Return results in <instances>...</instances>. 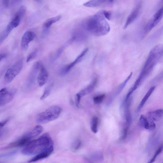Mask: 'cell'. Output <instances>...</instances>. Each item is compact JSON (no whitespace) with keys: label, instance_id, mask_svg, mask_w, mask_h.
I'll use <instances>...</instances> for the list:
<instances>
[{"label":"cell","instance_id":"83f0119b","mask_svg":"<svg viewBox=\"0 0 163 163\" xmlns=\"http://www.w3.org/2000/svg\"><path fill=\"white\" fill-rule=\"evenodd\" d=\"M105 96V94L98 95L94 98V101L96 104H100L102 103L104 99Z\"/></svg>","mask_w":163,"mask_h":163},{"label":"cell","instance_id":"7c38bea8","mask_svg":"<svg viewBox=\"0 0 163 163\" xmlns=\"http://www.w3.org/2000/svg\"><path fill=\"white\" fill-rule=\"evenodd\" d=\"M42 64L40 62L35 63L32 66L28 80V86H32L35 81L36 77L38 76L39 70Z\"/></svg>","mask_w":163,"mask_h":163},{"label":"cell","instance_id":"d6986e66","mask_svg":"<svg viewBox=\"0 0 163 163\" xmlns=\"http://www.w3.org/2000/svg\"><path fill=\"white\" fill-rule=\"evenodd\" d=\"M43 128L41 125H36L31 131L26 134V136L31 139L32 138L36 137L43 132Z\"/></svg>","mask_w":163,"mask_h":163},{"label":"cell","instance_id":"52a82bcc","mask_svg":"<svg viewBox=\"0 0 163 163\" xmlns=\"http://www.w3.org/2000/svg\"><path fill=\"white\" fill-rule=\"evenodd\" d=\"M163 17V6L149 21L144 29V34L147 35L159 23Z\"/></svg>","mask_w":163,"mask_h":163},{"label":"cell","instance_id":"d6a6232c","mask_svg":"<svg viewBox=\"0 0 163 163\" xmlns=\"http://www.w3.org/2000/svg\"><path fill=\"white\" fill-rule=\"evenodd\" d=\"M9 120V119H8L4 120L2 121V122H1V123H0V125H1V128L3 127L4 126V125H5L8 122Z\"/></svg>","mask_w":163,"mask_h":163},{"label":"cell","instance_id":"d590c367","mask_svg":"<svg viewBox=\"0 0 163 163\" xmlns=\"http://www.w3.org/2000/svg\"><path fill=\"white\" fill-rule=\"evenodd\" d=\"M162 163H163V162Z\"/></svg>","mask_w":163,"mask_h":163},{"label":"cell","instance_id":"9a60e30c","mask_svg":"<svg viewBox=\"0 0 163 163\" xmlns=\"http://www.w3.org/2000/svg\"><path fill=\"white\" fill-rule=\"evenodd\" d=\"M17 27L15 22L12 19L1 35L0 37V43L1 44L7 38L12 30Z\"/></svg>","mask_w":163,"mask_h":163},{"label":"cell","instance_id":"8fae6325","mask_svg":"<svg viewBox=\"0 0 163 163\" xmlns=\"http://www.w3.org/2000/svg\"><path fill=\"white\" fill-rule=\"evenodd\" d=\"M113 1H88L83 4V6L86 7H107L112 6L114 3Z\"/></svg>","mask_w":163,"mask_h":163},{"label":"cell","instance_id":"836d02e7","mask_svg":"<svg viewBox=\"0 0 163 163\" xmlns=\"http://www.w3.org/2000/svg\"><path fill=\"white\" fill-rule=\"evenodd\" d=\"M7 57V55L5 53H1L0 54V61H1V60L4 58H5Z\"/></svg>","mask_w":163,"mask_h":163},{"label":"cell","instance_id":"1f68e13d","mask_svg":"<svg viewBox=\"0 0 163 163\" xmlns=\"http://www.w3.org/2000/svg\"><path fill=\"white\" fill-rule=\"evenodd\" d=\"M81 97L80 94H78H78H77L76 95V103L77 106H78L79 105H80Z\"/></svg>","mask_w":163,"mask_h":163},{"label":"cell","instance_id":"3957f363","mask_svg":"<svg viewBox=\"0 0 163 163\" xmlns=\"http://www.w3.org/2000/svg\"><path fill=\"white\" fill-rule=\"evenodd\" d=\"M163 55V44L156 46L150 51L141 73L145 76L152 70Z\"/></svg>","mask_w":163,"mask_h":163},{"label":"cell","instance_id":"5bb4252c","mask_svg":"<svg viewBox=\"0 0 163 163\" xmlns=\"http://www.w3.org/2000/svg\"><path fill=\"white\" fill-rule=\"evenodd\" d=\"M139 124L140 127L149 130H153L156 128L155 123L149 120L147 116L144 115H142L139 118Z\"/></svg>","mask_w":163,"mask_h":163},{"label":"cell","instance_id":"5b68a950","mask_svg":"<svg viewBox=\"0 0 163 163\" xmlns=\"http://www.w3.org/2000/svg\"><path fill=\"white\" fill-rule=\"evenodd\" d=\"M23 66L22 60L18 61L6 71L4 77V82L9 83L11 82L21 71Z\"/></svg>","mask_w":163,"mask_h":163},{"label":"cell","instance_id":"4316f807","mask_svg":"<svg viewBox=\"0 0 163 163\" xmlns=\"http://www.w3.org/2000/svg\"><path fill=\"white\" fill-rule=\"evenodd\" d=\"M163 150V145L160 146L156 151L153 156L151 160L149 161L147 163H153L154 162L158 156L159 155Z\"/></svg>","mask_w":163,"mask_h":163},{"label":"cell","instance_id":"f1b7e54d","mask_svg":"<svg viewBox=\"0 0 163 163\" xmlns=\"http://www.w3.org/2000/svg\"><path fill=\"white\" fill-rule=\"evenodd\" d=\"M37 50H35L30 54L27 56V58L26 62L27 63H29L32 61L36 57L37 54Z\"/></svg>","mask_w":163,"mask_h":163},{"label":"cell","instance_id":"4fadbf2b","mask_svg":"<svg viewBox=\"0 0 163 163\" xmlns=\"http://www.w3.org/2000/svg\"><path fill=\"white\" fill-rule=\"evenodd\" d=\"M48 77V71L43 65L41 64L37 77V81L39 86L42 87L44 86L47 83Z\"/></svg>","mask_w":163,"mask_h":163},{"label":"cell","instance_id":"ffe728a7","mask_svg":"<svg viewBox=\"0 0 163 163\" xmlns=\"http://www.w3.org/2000/svg\"><path fill=\"white\" fill-rule=\"evenodd\" d=\"M97 82V80L96 79H95L89 85H88L84 89L80 91V92L78 93V94L81 97L89 94L94 89L96 85Z\"/></svg>","mask_w":163,"mask_h":163},{"label":"cell","instance_id":"6da1fadb","mask_svg":"<svg viewBox=\"0 0 163 163\" xmlns=\"http://www.w3.org/2000/svg\"><path fill=\"white\" fill-rule=\"evenodd\" d=\"M82 25L88 34L95 36L105 35L110 30V25L106 20L103 11L98 12L88 18Z\"/></svg>","mask_w":163,"mask_h":163},{"label":"cell","instance_id":"4dcf8cb0","mask_svg":"<svg viewBox=\"0 0 163 163\" xmlns=\"http://www.w3.org/2000/svg\"><path fill=\"white\" fill-rule=\"evenodd\" d=\"M104 15L106 19L110 20L111 18V13L109 11H103Z\"/></svg>","mask_w":163,"mask_h":163},{"label":"cell","instance_id":"d4e9b609","mask_svg":"<svg viewBox=\"0 0 163 163\" xmlns=\"http://www.w3.org/2000/svg\"><path fill=\"white\" fill-rule=\"evenodd\" d=\"M91 158L94 161L99 162L103 161L104 157L103 154L101 152H97L93 153Z\"/></svg>","mask_w":163,"mask_h":163},{"label":"cell","instance_id":"cb8c5ba5","mask_svg":"<svg viewBox=\"0 0 163 163\" xmlns=\"http://www.w3.org/2000/svg\"><path fill=\"white\" fill-rule=\"evenodd\" d=\"M133 73L131 72L130 74V75L128 76V78L125 80L124 82H123L118 87V89L117 90V91H116V95H118L119 94L120 92L122 91V90L124 89V88L125 86V85H126V84L128 82V81L130 79Z\"/></svg>","mask_w":163,"mask_h":163},{"label":"cell","instance_id":"30bf717a","mask_svg":"<svg viewBox=\"0 0 163 163\" xmlns=\"http://www.w3.org/2000/svg\"><path fill=\"white\" fill-rule=\"evenodd\" d=\"M36 35L32 31H27L23 35L21 41V48L23 50H26L28 48L29 45L35 38Z\"/></svg>","mask_w":163,"mask_h":163},{"label":"cell","instance_id":"8992f818","mask_svg":"<svg viewBox=\"0 0 163 163\" xmlns=\"http://www.w3.org/2000/svg\"><path fill=\"white\" fill-rule=\"evenodd\" d=\"M17 92L13 88H4L0 91V105L3 106L11 101Z\"/></svg>","mask_w":163,"mask_h":163},{"label":"cell","instance_id":"7402d4cb","mask_svg":"<svg viewBox=\"0 0 163 163\" xmlns=\"http://www.w3.org/2000/svg\"><path fill=\"white\" fill-rule=\"evenodd\" d=\"M155 89V86H153L151 87L150 90H149L147 92L146 94L144 97L143 99L142 100L140 104H139L138 107V109H141L143 107L144 104H145L148 98L150 97L151 94H152L153 92L154 91Z\"/></svg>","mask_w":163,"mask_h":163},{"label":"cell","instance_id":"ac0fdd59","mask_svg":"<svg viewBox=\"0 0 163 163\" xmlns=\"http://www.w3.org/2000/svg\"><path fill=\"white\" fill-rule=\"evenodd\" d=\"M147 117L152 122L159 120L163 117V109H160L150 112L147 114Z\"/></svg>","mask_w":163,"mask_h":163},{"label":"cell","instance_id":"277c9868","mask_svg":"<svg viewBox=\"0 0 163 163\" xmlns=\"http://www.w3.org/2000/svg\"><path fill=\"white\" fill-rule=\"evenodd\" d=\"M62 111L59 106H51L37 116L36 122L38 124H45L55 120L59 117Z\"/></svg>","mask_w":163,"mask_h":163},{"label":"cell","instance_id":"ba28073f","mask_svg":"<svg viewBox=\"0 0 163 163\" xmlns=\"http://www.w3.org/2000/svg\"><path fill=\"white\" fill-rule=\"evenodd\" d=\"M142 4L139 3L133 9V10L128 16L125 23L124 29H126L132 23L136 20L141 13L142 9Z\"/></svg>","mask_w":163,"mask_h":163},{"label":"cell","instance_id":"484cf974","mask_svg":"<svg viewBox=\"0 0 163 163\" xmlns=\"http://www.w3.org/2000/svg\"><path fill=\"white\" fill-rule=\"evenodd\" d=\"M52 85H51L46 88L43 94L40 98L41 100H44L49 95L52 90Z\"/></svg>","mask_w":163,"mask_h":163},{"label":"cell","instance_id":"e575fe53","mask_svg":"<svg viewBox=\"0 0 163 163\" xmlns=\"http://www.w3.org/2000/svg\"><path fill=\"white\" fill-rule=\"evenodd\" d=\"M2 1L4 6L5 7H7L9 4V1L7 0H4Z\"/></svg>","mask_w":163,"mask_h":163},{"label":"cell","instance_id":"e0dca14e","mask_svg":"<svg viewBox=\"0 0 163 163\" xmlns=\"http://www.w3.org/2000/svg\"><path fill=\"white\" fill-rule=\"evenodd\" d=\"M30 138L24 135L20 139H18L16 141L11 143L6 147L5 148H14L19 147L27 145L30 140Z\"/></svg>","mask_w":163,"mask_h":163},{"label":"cell","instance_id":"f546056e","mask_svg":"<svg viewBox=\"0 0 163 163\" xmlns=\"http://www.w3.org/2000/svg\"><path fill=\"white\" fill-rule=\"evenodd\" d=\"M81 145V143L80 140H77L74 142L73 145V148L74 150H77L80 148Z\"/></svg>","mask_w":163,"mask_h":163},{"label":"cell","instance_id":"7a4b0ae2","mask_svg":"<svg viewBox=\"0 0 163 163\" xmlns=\"http://www.w3.org/2000/svg\"><path fill=\"white\" fill-rule=\"evenodd\" d=\"M53 145V142L48 133L44 134L39 138L30 142L23 149V155H37Z\"/></svg>","mask_w":163,"mask_h":163},{"label":"cell","instance_id":"2e32d148","mask_svg":"<svg viewBox=\"0 0 163 163\" xmlns=\"http://www.w3.org/2000/svg\"><path fill=\"white\" fill-rule=\"evenodd\" d=\"M53 150V146L52 145L44 152L40 153L39 154L36 155L34 157L32 158V159L28 162H35L47 157L52 154Z\"/></svg>","mask_w":163,"mask_h":163},{"label":"cell","instance_id":"44dd1931","mask_svg":"<svg viewBox=\"0 0 163 163\" xmlns=\"http://www.w3.org/2000/svg\"><path fill=\"white\" fill-rule=\"evenodd\" d=\"M61 18V16L58 15L52 18H48L44 23L43 26L45 29H47L54 23L58 21Z\"/></svg>","mask_w":163,"mask_h":163},{"label":"cell","instance_id":"9c48e42d","mask_svg":"<svg viewBox=\"0 0 163 163\" xmlns=\"http://www.w3.org/2000/svg\"><path fill=\"white\" fill-rule=\"evenodd\" d=\"M88 51V49L87 48L84 49L79 55L75 60L72 63L69 64L65 66L62 69L60 74L63 75L67 73L76 65L80 63L85 56L86 54Z\"/></svg>","mask_w":163,"mask_h":163},{"label":"cell","instance_id":"603a6c76","mask_svg":"<svg viewBox=\"0 0 163 163\" xmlns=\"http://www.w3.org/2000/svg\"><path fill=\"white\" fill-rule=\"evenodd\" d=\"M98 119L96 117H93L91 120V131L94 133H96L98 131Z\"/></svg>","mask_w":163,"mask_h":163}]
</instances>
